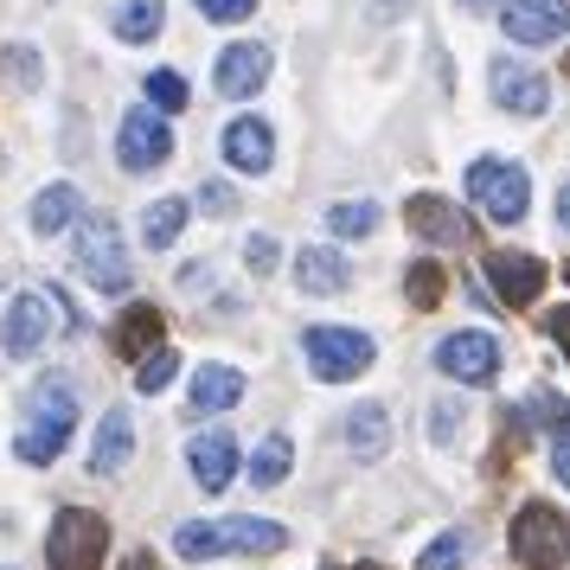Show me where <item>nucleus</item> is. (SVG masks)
Segmentation results:
<instances>
[{
	"label": "nucleus",
	"instance_id": "35",
	"mask_svg": "<svg viewBox=\"0 0 570 570\" xmlns=\"http://www.w3.org/2000/svg\"><path fill=\"white\" fill-rule=\"evenodd\" d=\"M455 436H462V404H436V411H430V442L449 449Z\"/></svg>",
	"mask_w": 570,
	"mask_h": 570
},
{
	"label": "nucleus",
	"instance_id": "6",
	"mask_svg": "<svg viewBox=\"0 0 570 570\" xmlns=\"http://www.w3.org/2000/svg\"><path fill=\"white\" fill-rule=\"evenodd\" d=\"M104 551H109V525L83 507H65L46 532V558L52 570H104Z\"/></svg>",
	"mask_w": 570,
	"mask_h": 570
},
{
	"label": "nucleus",
	"instance_id": "14",
	"mask_svg": "<svg viewBox=\"0 0 570 570\" xmlns=\"http://www.w3.org/2000/svg\"><path fill=\"white\" fill-rule=\"evenodd\" d=\"M404 225H411L423 244H442V250H455V244H468V237H474L468 212H462V206H449V199H436V193H411V206H404Z\"/></svg>",
	"mask_w": 570,
	"mask_h": 570
},
{
	"label": "nucleus",
	"instance_id": "3",
	"mask_svg": "<svg viewBox=\"0 0 570 570\" xmlns=\"http://www.w3.org/2000/svg\"><path fill=\"white\" fill-rule=\"evenodd\" d=\"M71 263L83 269V283L104 288V295H129V250H122V225L109 212L71 218Z\"/></svg>",
	"mask_w": 570,
	"mask_h": 570
},
{
	"label": "nucleus",
	"instance_id": "9",
	"mask_svg": "<svg viewBox=\"0 0 570 570\" xmlns=\"http://www.w3.org/2000/svg\"><path fill=\"white\" fill-rule=\"evenodd\" d=\"M481 276L493 283V295L507 308H532L544 295V257H532V250H488L481 257Z\"/></svg>",
	"mask_w": 570,
	"mask_h": 570
},
{
	"label": "nucleus",
	"instance_id": "44",
	"mask_svg": "<svg viewBox=\"0 0 570 570\" xmlns=\"http://www.w3.org/2000/svg\"><path fill=\"white\" fill-rule=\"evenodd\" d=\"M360 570H385V564H360Z\"/></svg>",
	"mask_w": 570,
	"mask_h": 570
},
{
	"label": "nucleus",
	"instance_id": "45",
	"mask_svg": "<svg viewBox=\"0 0 570 570\" xmlns=\"http://www.w3.org/2000/svg\"><path fill=\"white\" fill-rule=\"evenodd\" d=\"M564 71H570V58H564Z\"/></svg>",
	"mask_w": 570,
	"mask_h": 570
},
{
	"label": "nucleus",
	"instance_id": "8",
	"mask_svg": "<svg viewBox=\"0 0 570 570\" xmlns=\"http://www.w3.org/2000/svg\"><path fill=\"white\" fill-rule=\"evenodd\" d=\"M513 551L525 570H558L570 558V532L564 519L551 513V507H525V513L513 519Z\"/></svg>",
	"mask_w": 570,
	"mask_h": 570
},
{
	"label": "nucleus",
	"instance_id": "22",
	"mask_svg": "<svg viewBox=\"0 0 570 570\" xmlns=\"http://www.w3.org/2000/svg\"><path fill=\"white\" fill-rule=\"evenodd\" d=\"M109 346H116L122 360H141V353H155V346H160V308H148V302L122 308V314H116V327H109Z\"/></svg>",
	"mask_w": 570,
	"mask_h": 570
},
{
	"label": "nucleus",
	"instance_id": "13",
	"mask_svg": "<svg viewBox=\"0 0 570 570\" xmlns=\"http://www.w3.org/2000/svg\"><path fill=\"white\" fill-rule=\"evenodd\" d=\"M488 90H493V104L513 109V116H544V109H551V83H544L539 71H525L519 58H493Z\"/></svg>",
	"mask_w": 570,
	"mask_h": 570
},
{
	"label": "nucleus",
	"instance_id": "24",
	"mask_svg": "<svg viewBox=\"0 0 570 570\" xmlns=\"http://www.w3.org/2000/svg\"><path fill=\"white\" fill-rule=\"evenodd\" d=\"M160 20H167V0H122L109 27L122 46H148V39H160Z\"/></svg>",
	"mask_w": 570,
	"mask_h": 570
},
{
	"label": "nucleus",
	"instance_id": "30",
	"mask_svg": "<svg viewBox=\"0 0 570 570\" xmlns=\"http://www.w3.org/2000/svg\"><path fill=\"white\" fill-rule=\"evenodd\" d=\"M148 109H160V116H174V109H186V78L180 71H148Z\"/></svg>",
	"mask_w": 570,
	"mask_h": 570
},
{
	"label": "nucleus",
	"instance_id": "29",
	"mask_svg": "<svg viewBox=\"0 0 570 570\" xmlns=\"http://www.w3.org/2000/svg\"><path fill=\"white\" fill-rule=\"evenodd\" d=\"M525 416H532L539 430H551V436H564L570 430V397H558V391H532V397H525Z\"/></svg>",
	"mask_w": 570,
	"mask_h": 570
},
{
	"label": "nucleus",
	"instance_id": "17",
	"mask_svg": "<svg viewBox=\"0 0 570 570\" xmlns=\"http://www.w3.org/2000/svg\"><path fill=\"white\" fill-rule=\"evenodd\" d=\"M346 283H353V263L340 257V244H308L295 257V288L302 295H340Z\"/></svg>",
	"mask_w": 570,
	"mask_h": 570
},
{
	"label": "nucleus",
	"instance_id": "31",
	"mask_svg": "<svg viewBox=\"0 0 570 570\" xmlns=\"http://www.w3.org/2000/svg\"><path fill=\"white\" fill-rule=\"evenodd\" d=\"M174 544H180V558L206 564V558H218V525H206V519H186L180 532H174Z\"/></svg>",
	"mask_w": 570,
	"mask_h": 570
},
{
	"label": "nucleus",
	"instance_id": "36",
	"mask_svg": "<svg viewBox=\"0 0 570 570\" xmlns=\"http://www.w3.org/2000/svg\"><path fill=\"white\" fill-rule=\"evenodd\" d=\"M7 71H13L20 83H39V78H46V65H39V52H27V46H13V52H7Z\"/></svg>",
	"mask_w": 570,
	"mask_h": 570
},
{
	"label": "nucleus",
	"instance_id": "11",
	"mask_svg": "<svg viewBox=\"0 0 570 570\" xmlns=\"http://www.w3.org/2000/svg\"><path fill=\"white\" fill-rule=\"evenodd\" d=\"M500 27H507L513 46L539 52V46H551V39H564L570 32V0H507Z\"/></svg>",
	"mask_w": 570,
	"mask_h": 570
},
{
	"label": "nucleus",
	"instance_id": "21",
	"mask_svg": "<svg viewBox=\"0 0 570 570\" xmlns=\"http://www.w3.org/2000/svg\"><path fill=\"white\" fill-rule=\"evenodd\" d=\"M129 455H135V416L116 404V411L97 423V442H90V474H122Z\"/></svg>",
	"mask_w": 570,
	"mask_h": 570
},
{
	"label": "nucleus",
	"instance_id": "19",
	"mask_svg": "<svg viewBox=\"0 0 570 570\" xmlns=\"http://www.w3.org/2000/svg\"><path fill=\"white\" fill-rule=\"evenodd\" d=\"M346 449H353L360 462H379V455L391 449V404L360 397V404L346 411Z\"/></svg>",
	"mask_w": 570,
	"mask_h": 570
},
{
	"label": "nucleus",
	"instance_id": "18",
	"mask_svg": "<svg viewBox=\"0 0 570 570\" xmlns=\"http://www.w3.org/2000/svg\"><path fill=\"white\" fill-rule=\"evenodd\" d=\"M237 397H244V372H232V365H199L193 385H186V416H218V411H232Z\"/></svg>",
	"mask_w": 570,
	"mask_h": 570
},
{
	"label": "nucleus",
	"instance_id": "43",
	"mask_svg": "<svg viewBox=\"0 0 570 570\" xmlns=\"http://www.w3.org/2000/svg\"><path fill=\"white\" fill-rule=\"evenodd\" d=\"M462 7H468V13H481V7H493V0H462Z\"/></svg>",
	"mask_w": 570,
	"mask_h": 570
},
{
	"label": "nucleus",
	"instance_id": "23",
	"mask_svg": "<svg viewBox=\"0 0 570 570\" xmlns=\"http://www.w3.org/2000/svg\"><path fill=\"white\" fill-rule=\"evenodd\" d=\"M78 206H83V199H78V186H71V180H52L46 193H39V199H32L27 225H32L39 237H58L65 225H71V218H78Z\"/></svg>",
	"mask_w": 570,
	"mask_h": 570
},
{
	"label": "nucleus",
	"instance_id": "12",
	"mask_svg": "<svg viewBox=\"0 0 570 570\" xmlns=\"http://www.w3.org/2000/svg\"><path fill=\"white\" fill-rule=\"evenodd\" d=\"M436 365L449 379H462V385H488L493 372H500V340L481 334V327H462V334H449L436 346Z\"/></svg>",
	"mask_w": 570,
	"mask_h": 570
},
{
	"label": "nucleus",
	"instance_id": "33",
	"mask_svg": "<svg viewBox=\"0 0 570 570\" xmlns=\"http://www.w3.org/2000/svg\"><path fill=\"white\" fill-rule=\"evenodd\" d=\"M462 551H468V539L462 532H442L423 558H416V570H462Z\"/></svg>",
	"mask_w": 570,
	"mask_h": 570
},
{
	"label": "nucleus",
	"instance_id": "42",
	"mask_svg": "<svg viewBox=\"0 0 570 570\" xmlns=\"http://www.w3.org/2000/svg\"><path fill=\"white\" fill-rule=\"evenodd\" d=\"M558 218H564V232H570V180H564V193H558Z\"/></svg>",
	"mask_w": 570,
	"mask_h": 570
},
{
	"label": "nucleus",
	"instance_id": "20",
	"mask_svg": "<svg viewBox=\"0 0 570 570\" xmlns=\"http://www.w3.org/2000/svg\"><path fill=\"white\" fill-rule=\"evenodd\" d=\"M288 544V532L276 519H218V551H244V558H276Z\"/></svg>",
	"mask_w": 570,
	"mask_h": 570
},
{
	"label": "nucleus",
	"instance_id": "7",
	"mask_svg": "<svg viewBox=\"0 0 570 570\" xmlns=\"http://www.w3.org/2000/svg\"><path fill=\"white\" fill-rule=\"evenodd\" d=\"M167 155H174V135L160 122V109H129L122 129H116V167L122 174H155Z\"/></svg>",
	"mask_w": 570,
	"mask_h": 570
},
{
	"label": "nucleus",
	"instance_id": "40",
	"mask_svg": "<svg viewBox=\"0 0 570 570\" xmlns=\"http://www.w3.org/2000/svg\"><path fill=\"white\" fill-rule=\"evenodd\" d=\"M551 474H558V481L570 488V430L558 436V449H551Z\"/></svg>",
	"mask_w": 570,
	"mask_h": 570
},
{
	"label": "nucleus",
	"instance_id": "16",
	"mask_svg": "<svg viewBox=\"0 0 570 570\" xmlns=\"http://www.w3.org/2000/svg\"><path fill=\"white\" fill-rule=\"evenodd\" d=\"M186 462H193V474H199V488L206 493H225L237 474V436H225V430H199V436L186 442Z\"/></svg>",
	"mask_w": 570,
	"mask_h": 570
},
{
	"label": "nucleus",
	"instance_id": "38",
	"mask_svg": "<svg viewBox=\"0 0 570 570\" xmlns=\"http://www.w3.org/2000/svg\"><path fill=\"white\" fill-rule=\"evenodd\" d=\"M199 212L225 218V212H232V186H225V180H206V186H199Z\"/></svg>",
	"mask_w": 570,
	"mask_h": 570
},
{
	"label": "nucleus",
	"instance_id": "2",
	"mask_svg": "<svg viewBox=\"0 0 570 570\" xmlns=\"http://www.w3.org/2000/svg\"><path fill=\"white\" fill-rule=\"evenodd\" d=\"M52 334H83V314L71 308V295L58 283L13 295V308H7V360H32Z\"/></svg>",
	"mask_w": 570,
	"mask_h": 570
},
{
	"label": "nucleus",
	"instance_id": "37",
	"mask_svg": "<svg viewBox=\"0 0 570 570\" xmlns=\"http://www.w3.org/2000/svg\"><path fill=\"white\" fill-rule=\"evenodd\" d=\"M244 257H250V269H257V276H269V269H276V237H250V244H244Z\"/></svg>",
	"mask_w": 570,
	"mask_h": 570
},
{
	"label": "nucleus",
	"instance_id": "26",
	"mask_svg": "<svg viewBox=\"0 0 570 570\" xmlns=\"http://www.w3.org/2000/svg\"><path fill=\"white\" fill-rule=\"evenodd\" d=\"M379 225H385L379 199H346V206H327V232H334V237H372Z\"/></svg>",
	"mask_w": 570,
	"mask_h": 570
},
{
	"label": "nucleus",
	"instance_id": "25",
	"mask_svg": "<svg viewBox=\"0 0 570 570\" xmlns=\"http://www.w3.org/2000/svg\"><path fill=\"white\" fill-rule=\"evenodd\" d=\"M186 193H167V199H155V206L141 212V244H148V250H167V244H174V237L186 232Z\"/></svg>",
	"mask_w": 570,
	"mask_h": 570
},
{
	"label": "nucleus",
	"instance_id": "10",
	"mask_svg": "<svg viewBox=\"0 0 570 570\" xmlns=\"http://www.w3.org/2000/svg\"><path fill=\"white\" fill-rule=\"evenodd\" d=\"M269 71H276V52H269V46H257V39H237V46H225V52H218L212 83H218L232 104H244V97H257L263 83H269Z\"/></svg>",
	"mask_w": 570,
	"mask_h": 570
},
{
	"label": "nucleus",
	"instance_id": "32",
	"mask_svg": "<svg viewBox=\"0 0 570 570\" xmlns=\"http://www.w3.org/2000/svg\"><path fill=\"white\" fill-rule=\"evenodd\" d=\"M404 288H411V308H436L442 302V263H411V276H404Z\"/></svg>",
	"mask_w": 570,
	"mask_h": 570
},
{
	"label": "nucleus",
	"instance_id": "39",
	"mask_svg": "<svg viewBox=\"0 0 570 570\" xmlns=\"http://www.w3.org/2000/svg\"><path fill=\"white\" fill-rule=\"evenodd\" d=\"M544 327H551V340L564 346V360H570V302H564V308H551V314H544Z\"/></svg>",
	"mask_w": 570,
	"mask_h": 570
},
{
	"label": "nucleus",
	"instance_id": "28",
	"mask_svg": "<svg viewBox=\"0 0 570 570\" xmlns=\"http://www.w3.org/2000/svg\"><path fill=\"white\" fill-rule=\"evenodd\" d=\"M174 372H180V353H174V346H155V353H141V372H135V391H141V397H155V391L167 385Z\"/></svg>",
	"mask_w": 570,
	"mask_h": 570
},
{
	"label": "nucleus",
	"instance_id": "27",
	"mask_svg": "<svg viewBox=\"0 0 570 570\" xmlns=\"http://www.w3.org/2000/svg\"><path fill=\"white\" fill-rule=\"evenodd\" d=\"M288 462H295L288 436H263V442H257V455H250V481H257V488H276V481L288 474Z\"/></svg>",
	"mask_w": 570,
	"mask_h": 570
},
{
	"label": "nucleus",
	"instance_id": "1",
	"mask_svg": "<svg viewBox=\"0 0 570 570\" xmlns=\"http://www.w3.org/2000/svg\"><path fill=\"white\" fill-rule=\"evenodd\" d=\"M71 430H78V385L65 379V372H46L39 385L27 391V430H20V462L27 468H52L58 449L71 442Z\"/></svg>",
	"mask_w": 570,
	"mask_h": 570
},
{
	"label": "nucleus",
	"instance_id": "34",
	"mask_svg": "<svg viewBox=\"0 0 570 570\" xmlns=\"http://www.w3.org/2000/svg\"><path fill=\"white\" fill-rule=\"evenodd\" d=\"M206 20H218V27H237V20H250L257 13V0H193Z\"/></svg>",
	"mask_w": 570,
	"mask_h": 570
},
{
	"label": "nucleus",
	"instance_id": "4",
	"mask_svg": "<svg viewBox=\"0 0 570 570\" xmlns=\"http://www.w3.org/2000/svg\"><path fill=\"white\" fill-rule=\"evenodd\" d=\"M302 353H308V372L321 385H346V379H360L365 365L379 360V346H372L365 327H308Z\"/></svg>",
	"mask_w": 570,
	"mask_h": 570
},
{
	"label": "nucleus",
	"instance_id": "15",
	"mask_svg": "<svg viewBox=\"0 0 570 570\" xmlns=\"http://www.w3.org/2000/svg\"><path fill=\"white\" fill-rule=\"evenodd\" d=\"M218 141H225V160H232L237 174H269L276 167V129L257 122V116H237Z\"/></svg>",
	"mask_w": 570,
	"mask_h": 570
},
{
	"label": "nucleus",
	"instance_id": "5",
	"mask_svg": "<svg viewBox=\"0 0 570 570\" xmlns=\"http://www.w3.org/2000/svg\"><path fill=\"white\" fill-rule=\"evenodd\" d=\"M525 193H532V180H525V167H519V160H493L488 155V160H474V167H468V199L488 212L493 225H519L525 206H532Z\"/></svg>",
	"mask_w": 570,
	"mask_h": 570
},
{
	"label": "nucleus",
	"instance_id": "41",
	"mask_svg": "<svg viewBox=\"0 0 570 570\" xmlns=\"http://www.w3.org/2000/svg\"><path fill=\"white\" fill-rule=\"evenodd\" d=\"M122 570H160V564H155V551H129V558H122Z\"/></svg>",
	"mask_w": 570,
	"mask_h": 570
}]
</instances>
